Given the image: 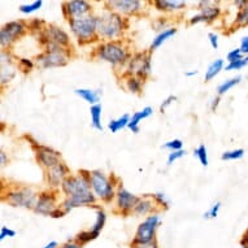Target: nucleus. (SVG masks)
Instances as JSON below:
<instances>
[{"label":"nucleus","mask_w":248,"mask_h":248,"mask_svg":"<svg viewBox=\"0 0 248 248\" xmlns=\"http://www.w3.org/2000/svg\"><path fill=\"white\" fill-rule=\"evenodd\" d=\"M72 33L76 35L79 43H89L96 39L98 33V17L86 16L82 18H70Z\"/></svg>","instance_id":"f257e3e1"},{"label":"nucleus","mask_w":248,"mask_h":248,"mask_svg":"<svg viewBox=\"0 0 248 248\" xmlns=\"http://www.w3.org/2000/svg\"><path fill=\"white\" fill-rule=\"evenodd\" d=\"M99 59L109 62L112 65H121L125 64L129 59L126 48L117 42H107L96 48Z\"/></svg>","instance_id":"f03ea898"},{"label":"nucleus","mask_w":248,"mask_h":248,"mask_svg":"<svg viewBox=\"0 0 248 248\" xmlns=\"http://www.w3.org/2000/svg\"><path fill=\"white\" fill-rule=\"evenodd\" d=\"M124 24L118 13L108 12L98 17V34L106 39H114L122 33Z\"/></svg>","instance_id":"7ed1b4c3"},{"label":"nucleus","mask_w":248,"mask_h":248,"mask_svg":"<svg viewBox=\"0 0 248 248\" xmlns=\"http://www.w3.org/2000/svg\"><path fill=\"white\" fill-rule=\"evenodd\" d=\"M90 183L91 188L94 191L95 196L104 202H110L116 194H114L113 185L107 178V175L100 170L90 171Z\"/></svg>","instance_id":"20e7f679"},{"label":"nucleus","mask_w":248,"mask_h":248,"mask_svg":"<svg viewBox=\"0 0 248 248\" xmlns=\"http://www.w3.org/2000/svg\"><path fill=\"white\" fill-rule=\"evenodd\" d=\"M160 224L159 215H151L147 217L146 220L143 221L142 224L139 225L135 232V236L131 246L135 244H147L155 242V235H156V229Z\"/></svg>","instance_id":"39448f33"},{"label":"nucleus","mask_w":248,"mask_h":248,"mask_svg":"<svg viewBox=\"0 0 248 248\" xmlns=\"http://www.w3.org/2000/svg\"><path fill=\"white\" fill-rule=\"evenodd\" d=\"M47 51L43 55L38 56V64L42 68H55V66H64L68 64V53L62 47L48 43Z\"/></svg>","instance_id":"423d86ee"},{"label":"nucleus","mask_w":248,"mask_h":248,"mask_svg":"<svg viewBox=\"0 0 248 248\" xmlns=\"http://www.w3.org/2000/svg\"><path fill=\"white\" fill-rule=\"evenodd\" d=\"M90 188H91L90 171L86 170L79 171V175L68 177L61 185V190L65 195H68V198L77 195V194H82V192H89Z\"/></svg>","instance_id":"0eeeda50"},{"label":"nucleus","mask_w":248,"mask_h":248,"mask_svg":"<svg viewBox=\"0 0 248 248\" xmlns=\"http://www.w3.org/2000/svg\"><path fill=\"white\" fill-rule=\"evenodd\" d=\"M7 202L13 207L35 208L37 205V194L31 188H20L7 194Z\"/></svg>","instance_id":"6e6552de"},{"label":"nucleus","mask_w":248,"mask_h":248,"mask_svg":"<svg viewBox=\"0 0 248 248\" xmlns=\"http://www.w3.org/2000/svg\"><path fill=\"white\" fill-rule=\"evenodd\" d=\"M25 25L21 21H12L5 24L0 30V45L1 47H8L13 42L25 33Z\"/></svg>","instance_id":"1a4fd4ad"},{"label":"nucleus","mask_w":248,"mask_h":248,"mask_svg":"<svg viewBox=\"0 0 248 248\" xmlns=\"http://www.w3.org/2000/svg\"><path fill=\"white\" fill-rule=\"evenodd\" d=\"M129 73L138 78H146L151 73L150 55L139 52L131 60H129Z\"/></svg>","instance_id":"9d476101"},{"label":"nucleus","mask_w":248,"mask_h":248,"mask_svg":"<svg viewBox=\"0 0 248 248\" xmlns=\"http://www.w3.org/2000/svg\"><path fill=\"white\" fill-rule=\"evenodd\" d=\"M213 1H200V9H202V13L196 15L190 20V24L195 25L199 24V22H211V21L216 20L217 17L220 16L221 9L220 7L217 5H212Z\"/></svg>","instance_id":"9b49d317"},{"label":"nucleus","mask_w":248,"mask_h":248,"mask_svg":"<svg viewBox=\"0 0 248 248\" xmlns=\"http://www.w3.org/2000/svg\"><path fill=\"white\" fill-rule=\"evenodd\" d=\"M43 37V42L46 45H56L59 47H65V46L69 45V35L60 28H56V26H48L47 29H45V31L42 34Z\"/></svg>","instance_id":"f8f14e48"},{"label":"nucleus","mask_w":248,"mask_h":248,"mask_svg":"<svg viewBox=\"0 0 248 248\" xmlns=\"http://www.w3.org/2000/svg\"><path fill=\"white\" fill-rule=\"evenodd\" d=\"M62 11L66 17L70 18H82L91 11V5L85 0H73L62 5Z\"/></svg>","instance_id":"ddd939ff"},{"label":"nucleus","mask_w":248,"mask_h":248,"mask_svg":"<svg viewBox=\"0 0 248 248\" xmlns=\"http://www.w3.org/2000/svg\"><path fill=\"white\" fill-rule=\"evenodd\" d=\"M37 159L38 161L43 165L45 168L49 169V168H53L55 165L60 163L61 155L57 152V151L49 148V147L46 146H38L37 148Z\"/></svg>","instance_id":"4468645a"},{"label":"nucleus","mask_w":248,"mask_h":248,"mask_svg":"<svg viewBox=\"0 0 248 248\" xmlns=\"http://www.w3.org/2000/svg\"><path fill=\"white\" fill-rule=\"evenodd\" d=\"M96 202V196L91 191L82 192V194H77V195L69 196L68 199L62 203L61 207L64 208V211L68 213L73 208L81 207V205H89V204H94Z\"/></svg>","instance_id":"2eb2a0df"},{"label":"nucleus","mask_w":248,"mask_h":248,"mask_svg":"<svg viewBox=\"0 0 248 248\" xmlns=\"http://www.w3.org/2000/svg\"><path fill=\"white\" fill-rule=\"evenodd\" d=\"M56 196L52 192H43L39 195L34 211L45 216H51L56 211Z\"/></svg>","instance_id":"dca6fc26"},{"label":"nucleus","mask_w":248,"mask_h":248,"mask_svg":"<svg viewBox=\"0 0 248 248\" xmlns=\"http://www.w3.org/2000/svg\"><path fill=\"white\" fill-rule=\"evenodd\" d=\"M116 199H117V207L122 212H129L131 209L134 211L135 205L139 203L140 198L131 194L130 191H127L124 187H120L118 191L116 192Z\"/></svg>","instance_id":"f3484780"},{"label":"nucleus","mask_w":248,"mask_h":248,"mask_svg":"<svg viewBox=\"0 0 248 248\" xmlns=\"http://www.w3.org/2000/svg\"><path fill=\"white\" fill-rule=\"evenodd\" d=\"M68 174H69V168L64 163H59L47 170V181L51 186L56 187L59 185H62V182L68 178Z\"/></svg>","instance_id":"a211bd4d"},{"label":"nucleus","mask_w":248,"mask_h":248,"mask_svg":"<svg viewBox=\"0 0 248 248\" xmlns=\"http://www.w3.org/2000/svg\"><path fill=\"white\" fill-rule=\"evenodd\" d=\"M109 4L113 7L114 11H117L118 13H124V15H131L140 9L139 0H113V1H109Z\"/></svg>","instance_id":"6ab92c4d"},{"label":"nucleus","mask_w":248,"mask_h":248,"mask_svg":"<svg viewBox=\"0 0 248 248\" xmlns=\"http://www.w3.org/2000/svg\"><path fill=\"white\" fill-rule=\"evenodd\" d=\"M154 113V109L151 108V107H146V108H143L142 110H139L137 113L133 114V117L130 118V122H129V125L127 127L130 129L133 133H138L139 131V122L144 120V118L150 117L151 114Z\"/></svg>","instance_id":"aec40b11"},{"label":"nucleus","mask_w":248,"mask_h":248,"mask_svg":"<svg viewBox=\"0 0 248 248\" xmlns=\"http://www.w3.org/2000/svg\"><path fill=\"white\" fill-rule=\"evenodd\" d=\"M78 96H81L82 99H85L86 102L91 104V106H96L99 104V100H100V95L102 93L98 91V90H90V89H77L74 91Z\"/></svg>","instance_id":"412c9836"},{"label":"nucleus","mask_w":248,"mask_h":248,"mask_svg":"<svg viewBox=\"0 0 248 248\" xmlns=\"http://www.w3.org/2000/svg\"><path fill=\"white\" fill-rule=\"evenodd\" d=\"M185 1L181 0H156L155 5L156 8L160 11H175V9H181L185 7Z\"/></svg>","instance_id":"4be33fe9"},{"label":"nucleus","mask_w":248,"mask_h":248,"mask_svg":"<svg viewBox=\"0 0 248 248\" xmlns=\"http://www.w3.org/2000/svg\"><path fill=\"white\" fill-rule=\"evenodd\" d=\"M175 33H177V29H175V28L165 29L164 31H161V33H160L159 35H157V37L154 39L152 45H151V51H155V49L159 48L160 46L163 45L164 42L168 41V39H169L170 37H173Z\"/></svg>","instance_id":"5701e85b"},{"label":"nucleus","mask_w":248,"mask_h":248,"mask_svg":"<svg viewBox=\"0 0 248 248\" xmlns=\"http://www.w3.org/2000/svg\"><path fill=\"white\" fill-rule=\"evenodd\" d=\"M90 114H91V125H93V127L99 131H103L102 106H100V104L91 106V108H90Z\"/></svg>","instance_id":"b1692460"},{"label":"nucleus","mask_w":248,"mask_h":248,"mask_svg":"<svg viewBox=\"0 0 248 248\" xmlns=\"http://www.w3.org/2000/svg\"><path fill=\"white\" fill-rule=\"evenodd\" d=\"M224 66H225V62L222 59H217L216 61H213L211 65L208 66L207 72H205V77H204L205 82L213 79L217 74L220 73L221 70L224 69Z\"/></svg>","instance_id":"393cba45"},{"label":"nucleus","mask_w":248,"mask_h":248,"mask_svg":"<svg viewBox=\"0 0 248 248\" xmlns=\"http://www.w3.org/2000/svg\"><path fill=\"white\" fill-rule=\"evenodd\" d=\"M154 209V202L150 198H143L139 200V203L135 205L134 213L138 216H146L151 213Z\"/></svg>","instance_id":"a878e982"},{"label":"nucleus","mask_w":248,"mask_h":248,"mask_svg":"<svg viewBox=\"0 0 248 248\" xmlns=\"http://www.w3.org/2000/svg\"><path fill=\"white\" fill-rule=\"evenodd\" d=\"M130 122V116L129 114H124L121 117H118L117 120H112V121L108 124V129H109L112 133H117V131L122 130L124 127H126Z\"/></svg>","instance_id":"bb28decb"},{"label":"nucleus","mask_w":248,"mask_h":248,"mask_svg":"<svg viewBox=\"0 0 248 248\" xmlns=\"http://www.w3.org/2000/svg\"><path fill=\"white\" fill-rule=\"evenodd\" d=\"M240 81H242V77H240V76H238V77L230 78V79H228V81L222 82V83L218 86V89H217V91H218V96H220V95L226 94V93H228V91H230L232 87H235L236 85H239Z\"/></svg>","instance_id":"cd10ccee"},{"label":"nucleus","mask_w":248,"mask_h":248,"mask_svg":"<svg viewBox=\"0 0 248 248\" xmlns=\"http://www.w3.org/2000/svg\"><path fill=\"white\" fill-rule=\"evenodd\" d=\"M107 222V215L104 213V211H102V209H99L98 212H96V221H95L94 226H93V232H95V234H100L103 230V228H104V225H106Z\"/></svg>","instance_id":"c85d7f7f"},{"label":"nucleus","mask_w":248,"mask_h":248,"mask_svg":"<svg viewBox=\"0 0 248 248\" xmlns=\"http://www.w3.org/2000/svg\"><path fill=\"white\" fill-rule=\"evenodd\" d=\"M98 234H95L93 230H89V232H78L77 236H76V242H77L79 246H83V244L86 243H89V242H91V240H94L98 238Z\"/></svg>","instance_id":"c756f323"},{"label":"nucleus","mask_w":248,"mask_h":248,"mask_svg":"<svg viewBox=\"0 0 248 248\" xmlns=\"http://www.w3.org/2000/svg\"><path fill=\"white\" fill-rule=\"evenodd\" d=\"M15 74H16V72L12 66V62L11 64H1V85L11 81L15 77Z\"/></svg>","instance_id":"7c9ffc66"},{"label":"nucleus","mask_w":248,"mask_h":248,"mask_svg":"<svg viewBox=\"0 0 248 248\" xmlns=\"http://www.w3.org/2000/svg\"><path fill=\"white\" fill-rule=\"evenodd\" d=\"M126 87L130 93L139 94L140 90H142V79L138 77H134V76H130V77L127 78Z\"/></svg>","instance_id":"2f4dec72"},{"label":"nucleus","mask_w":248,"mask_h":248,"mask_svg":"<svg viewBox=\"0 0 248 248\" xmlns=\"http://www.w3.org/2000/svg\"><path fill=\"white\" fill-rule=\"evenodd\" d=\"M244 156V150L243 148H236V150L232 151H226L222 154L221 159L225 160V161H229V160H240Z\"/></svg>","instance_id":"473e14b6"},{"label":"nucleus","mask_w":248,"mask_h":248,"mask_svg":"<svg viewBox=\"0 0 248 248\" xmlns=\"http://www.w3.org/2000/svg\"><path fill=\"white\" fill-rule=\"evenodd\" d=\"M194 155H195L196 157L199 159L200 164L203 165V167H208V154H207V147L204 146V144H200L195 151H194Z\"/></svg>","instance_id":"72a5a7b5"},{"label":"nucleus","mask_w":248,"mask_h":248,"mask_svg":"<svg viewBox=\"0 0 248 248\" xmlns=\"http://www.w3.org/2000/svg\"><path fill=\"white\" fill-rule=\"evenodd\" d=\"M247 65H248V55L247 56H244L242 60L234 61V62H229L228 65L225 66V70H228V72H232V70H240Z\"/></svg>","instance_id":"f704fd0d"},{"label":"nucleus","mask_w":248,"mask_h":248,"mask_svg":"<svg viewBox=\"0 0 248 248\" xmlns=\"http://www.w3.org/2000/svg\"><path fill=\"white\" fill-rule=\"evenodd\" d=\"M42 5H43V1H42V0H37V1H34V3H31V4L21 5V7H20V12L25 13V15H29V13L37 12L38 9L42 8Z\"/></svg>","instance_id":"c9c22d12"},{"label":"nucleus","mask_w":248,"mask_h":248,"mask_svg":"<svg viewBox=\"0 0 248 248\" xmlns=\"http://www.w3.org/2000/svg\"><path fill=\"white\" fill-rule=\"evenodd\" d=\"M221 209V203L220 202H216L211 207V209L204 213V218H216L218 216V212Z\"/></svg>","instance_id":"e433bc0d"},{"label":"nucleus","mask_w":248,"mask_h":248,"mask_svg":"<svg viewBox=\"0 0 248 248\" xmlns=\"http://www.w3.org/2000/svg\"><path fill=\"white\" fill-rule=\"evenodd\" d=\"M235 24L240 25V26H246L248 25V9L244 8L243 11H239L236 15Z\"/></svg>","instance_id":"4c0bfd02"},{"label":"nucleus","mask_w":248,"mask_h":248,"mask_svg":"<svg viewBox=\"0 0 248 248\" xmlns=\"http://www.w3.org/2000/svg\"><path fill=\"white\" fill-rule=\"evenodd\" d=\"M185 155H186V151L185 150L171 151V154H169V156H168V165H171L174 161H177L178 159L183 157Z\"/></svg>","instance_id":"58836bf2"},{"label":"nucleus","mask_w":248,"mask_h":248,"mask_svg":"<svg viewBox=\"0 0 248 248\" xmlns=\"http://www.w3.org/2000/svg\"><path fill=\"white\" fill-rule=\"evenodd\" d=\"M182 146L183 143L181 139H173L170 142H167L164 144V148H168V150H171V151H179L182 150Z\"/></svg>","instance_id":"ea45409f"},{"label":"nucleus","mask_w":248,"mask_h":248,"mask_svg":"<svg viewBox=\"0 0 248 248\" xmlns=\"http://www.w3.org/2000/svg\"><path fill=\"white\" fill-rule=\"evenodd\" d=\"M243 53L240 51V48H235L230 51L228 53V61L229 62H234V61H238V60H242L243 59Z\"/></svg>","instance_id":"a19ab883"},{"label":"nucleus","mask_w":248,"mask_h":248,"mask_svg":"<svg viewBox=\"0 0 248 248\" xmlns=\"http://www.w3.org/2000/svg\"><path fill=\"white\" fill-rule=\"evenodd\" d=\"M13 236H16V232L15 230L7 228V226H1V230H0V240H4L5 238H13Z\"/></svg>","instance_id":"79ce46f5"},{"label":"nucleus","mask_w":248,"mask_h":248,"mask_svg":"<svg viewBox=\"0 0 248 248\" xmlns=\"http://www.w3.org/2000/svg\"><path fill=\"white\" fill-rule=\"evenodd\" d=\"M152 198H154V199L160 204V205H163V207H165V208L169 207V200H168V198L164 195V194H160V192H157V194H154V195H152Z\"/></svg>","instance_id":"37998d69"},{"label":"nucleus","mask_w":248,"mask_h":248,"mask_svg":"<svg viewBox=\"0 0 248 248\" xmlns=\"http://www.w3.org/2000/svg\"><path fill=\"white\" fill-rule=\"evenodd\" d=\"M175 100H177V98H175V96H173V95H170L169 98L165 99V100H164V102L161 103V106H160V112H161V113H164L168 107L170 106V104L173 102H175Z\"/></svg>","instance_id":"c03bdc74"},{"label":"nucleus","mask_w":248,"mask_h":248,"mask_svg":"<svg viewBox=\"0 0 248 248\" xmlns=\"http://www.w3.org/2000/svg\"><path fill=\"white\" fill-rule=\"evenodd\" d=\"M208 39H209V43H211L212 48H218V35H217V34L209 33L208 34Z\"/></svg>","instance_id":"a18cd8bd"},{"label":"nucleus","mask_w":248,"mask_h":248,"mask_svg":"<svg viewBox=\"0 0 248 248\" xmlns=\"http://www.w3.org/2000/svg\"><path fill=\"white\" fill-rule=\"evenodd\" d=\"M20 65L22 66V69H25V72H28V70L33 69V61L28 60V59H20Z\"/></svg>","instance_id":"49530a36"},{"label":"nucleus","mask_w":248,"mask_h":248,"mask_svg":"<svg viewBox=\"0 0 248 248\" xmlns=\"http://www.w3.org/2000/svg\"><path fill=\"white\" fill-rule=\"evenodd\" d=\"M239 48H240V51H242V53L247 56V55H248V35H247V37L242 38Z\"/></svg>","instance_id":"de8ad7c7"},{"label":"nucleus","mask_w":248,"mask_h":248,"mask_svg":"<svg viewBox=\"0 0 248 248\" xmlns=\"http://www.w3.org/2000/svg\"><path fill=\"white\" fill-rule=\"evenodd\" d=\"M131 248H159V246H157V242L155 240V242H152V243L135 244V246H131Z\"/></svg>","instance_id":"09e8293b"},{"label":"nucleus","mask_w":248,"mask_h":248,"mask_svg":"<svg viewBox=\"0 0 248 248\" xmlns=\"http://www.w3.org/2000/svg\"><path fill=\"white\" fill-rule=\"evenodd\" d=\"M60 248H81V246L76 242V240H69V242H66L61 246Z\"/></svg>","instance_id":"8fccbe9b"},{"label":"nucleus","mask_w":248,"mask_h":248,"mask_svg":"<svg viewBox=\"0 0 248 248\" xmlns=\"http://www.w3.org/2000/svg\"><path fill=\"white\" fill-rule=\"evenodd\" d=\"M66 212L64 211V209H60V208H57L56 211L53 212L52 215H51V217H53V218H59V217H62V216L65 215Z\"/></svg>","instance_id":"3c124183"},{"label":"nucleus","mask_w":248,"mask_h":248,"mask_svg":"<svg viewBox=\"0 0 248 248\" xmlns=\"http://www.w3.org/2000/svg\"><path fill=\"white\" fill-rule=\"evenodd\" d=\"M248 244V225H247V230L244 232L243 236H242V239H240V246H246Z\"/></svg>","instance_id":"603ef678"},{"label":"nucleus","mask_w":248,"mask_h":248,"mask_svg":"<svg viewBox=\"0 0 248 248\" xmlns=\"http://www.w3.org/2000/svg\"><path fill=\"white\" fill-rule=\"evenodd\" d=\"M43 248H60V247H59V243H57L56 240H51V242H48V243L46 244Z\"/></svg>","instance_id":"864d4df0"},{"label":"nucleus","mask_w":248,"mask_h":248,"mask_svg":"<svg viewBox=\"0 0 248 248\" xmlns=\"http://www.w3.org/2000/svg\"><path fill=\"white\" fill-rule=\"evenodd\" d=\"M218 102H220V96H217V98L213 100V103H212V109L216 110V108H217V106H218Z\"/></svg>","instance_id":"5fc2aeb1"},{"label":"nucleus","mask_w":248,"mask_h":248,"mask_svg":"<svg viewBox=\"0 0 248 248\" xmlns=\"http://www.w3.org/2000/svg\"><path fill=\"white\" fill-rule=\"evenodd\" d=\"M5 161H7V159H5V154L1 151V152H0V163H1V165H4Z\"/></svg>","instance_id":"6e6d98bb"},{"label":"nucleus","mask_w":248,"mask_h":248,"mask_svg":"<svg viewBox=\"0 0 248 248\" xmlns=\"http://www.w3.org/2000/svg\"><path fill=\"white\" fill-rule=\"evenodd\" d=\"M196 74H198V70H192V72H186L185 76L186 77H192V76H196Z\"/></svg>","instance_id":"4d7b16f0"},{"label":"nucleus","mask_w":248,"mask_h":248,"mask_svg":"<svg viewBox=\"0 0 248 248\" xmlns=\"http://www.w3.org/2000/svg\"><path fill=\"white\" fill-rule=\"evenodd\" d=\"M240 248H248V244H246V246H240Z\"/></svg>","instance_id":"13d9d810"},{"label":"nucleus","mask_w":248,"mask_h":248,"mask_svg":"<svg viewBox=\"0 0 248 248\" xmlns=\"http://www.w3.org/2000/svg\"><path fill=\"white\" fill-rule=\"evenodd\" d=\"M246 8L248 9V0H247V3H246Z\"/></svg>","instance_id":"bf43d9fd"}]
</instances>
